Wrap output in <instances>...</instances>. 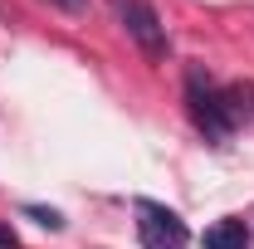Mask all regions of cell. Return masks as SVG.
Wrapping results in <instances>:
<instances>
[{
  "label": "cell",
  "mask_w": 254,
  "mask_h": 249,
  "mask_svg": "<svg viewBox=\"0 0 254 249\" xmlns=\"http://www.w3.org/2000/svg\"><path fill=\"white\" fill-rule=\"evenodd\" d=\"M186 113H190V123H195V132H200L205 142H230V137H235V123H240L235 93L215 88V78H210L200 63L186 68Z\"/></svg>",
  "instance_id": "cell-1"
},
{
  "label": "cell",
  "mask_w": 254,
  "mask_h": 249,
  "mask_svg": "<svg viewBox=\"0 0 254 249\" xmlns=\"http://www.w3.org/2000/svg\"><path fill=\"white\" fill-rule=\"evenodd\" d=\"M132 215H137V240H142V249H186L190 245L186 220L176 215L171 205L137 195V200H132Z\"/></svg>",
  "instance_id": "cell-2"
},
{
  "label": "cell",
  "mask_w": 254,
  "mask_h": 249,
  "mask_svg": "<svg viewBox=\"0 0 254 249\" xmlns=\"http://www.w3.org/2000/svg\"><path fill=\"white\" fill-rule=\"evenodd\" d=\"M113 10H118V20H123V30H127V39L147 54L152 63H161L166 59V25H161V15H157V5L152 0H113Z\"/></svg>",
  "instance_id": "cell-3"
},
{
  "label": "cell",
  "mask_w": 254,
  "mask_h": 249,
  "mask_svg": "<svg viewBox=\"0 0 254 249\" xmlns=\"http://www.w3.org/2000/svg\"><path fill=\"white\" fill-rule=\"evenodd\" d=\"M205 249H250V230H245V220H235V215L215 220V225L205 230Z\"/></svg>",
  "instance_id": "cell-4"
},
{
  "label": "cell",
  "mask_w": 254,
  "mask_h": 249,
  "mask_svg": "<svg viewBox=\"0 0 254 249\" xmlns=\"http://www.w3.org/2000/svg\"><path fill=\"white\" fill-rule=\"evenodd\" d=\"M25 215H34L39 225H49V230H59V225H64V215H59V210H49V205H25Z\"/></svg>",
  "instance_id": "cell-5"
},
{
  "label": "cell",
  "mask_w": 254,
  "mask_h": 249,
  "mask_svg": "<svg viewBox=\"0 0 254 249\" xmlns=\"http://www.w3.org/2000/svg\"><path fill=\"white\" fill-rule=\"evenodd\" d=\"M49 5H59V10H68V15H78V10H88V0H49Z\"/></svg>",
  "instance_id": "cell-6"
},
{
  "label": "cell",
  "mask_w": 254,
  "mask_h": 249,
  "mask_svg": "<svg viewBox=\"0 0 254 249\" xmlns=\"http://www.w3.org/2000/svg\"><path fill=\"white\" fill-rule=\"evenodd\" d=\"M250 98H254V88H250Z\"/></svg>",
  "instance_id": "cell-7"
}]
</instances>
